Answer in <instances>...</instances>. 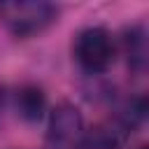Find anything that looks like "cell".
I'll return each instance as SVG.
<instances>
[{
	"label": "cell",
	"mask_w": 149,
	"mask_h": 149,
	"mask_svg": "<svg viewBox=\"0 0 149 149\" xmlns=\"http://www.w3.org/2000/svg\"><path fill=\"white\" fill-rule=\"evenodd\" d=\"M116 58V44L107 28L91 26L74 37V61L88 74H100L112 68Z\"/></svg>",
	"instance_id": "2"
},
{
	"label": "cell",
	"mask_w": 149,
	"mask_h": 149,
	"mask_svg": "<svg viewBox=\"0 0 149 149\" xmlns=\"http://www.w3.org/2000/svg\"><path fill=\"white\" fill-rule=\"evenodd\" d=\"M47 109L44 91L35 84H26L16 91V112L26 121H40Z\"/></svg>",
	"instance_id": "4"
},
{
	"label": "cell",
	"mask_w": 149,
	"mask_h": 149,
	"mask_svg": "<svg viewBox=\"0 0 149 149\" xmlns=\"http://www.w3.org/2000/svg\"><path fill=\"white\" fill-rule=\"evenodd\" d=\"M0 109H2V95H0Z\"/></svg>",
	"instance_id": "5"
},
{
	"label": "cell",
	"mask_w": 149,
	"mask_h": 149,
	"mask_svg": "<svg viewBox=\"0 0 149 149\" xmlns=\"http://www.w3.org/2000/svg\"><path fill=\"white\" fill-rule=\"evenodd\" d=\"M84 135L81 112L72 102H61L49 114V142L56 147H70Z\"/></svg>",
	"instance_id": "3"
},
{
	"label": "cell",
	"mask_w": 149,
	"mask_h": 149,
	"mask_svg": "<svg viewBox=\"0 0 149 149\" xmlns=\"http://www.w3.org/2000/svg\"><path fill=\"white\" fill-rule=\"evenodd\" d=\"M58 16V7L44 0L0 2V21L14 37H35L44 33Z\"/></svg>",
	"instance_id": "1"
}]
</instances>
